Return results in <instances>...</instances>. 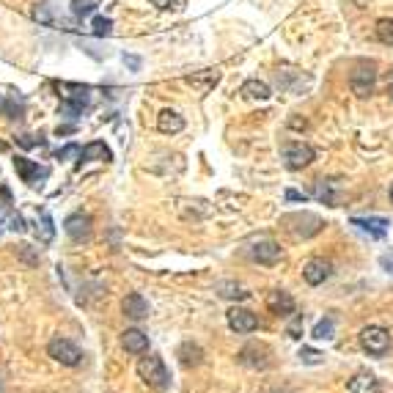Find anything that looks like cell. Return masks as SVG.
I'll return each instance as SVG.
<instances>
[{"label": "cell", "mask_w": 393, "mask_h": 393, "mask_svg": "<svg viewBox=\"0 0 393 393\" xmlns=\"http://www.w3.org/2000/svg\"><path fill=\"white\" fill-rule=\"evenodd\" d=\"M179 360H182V366H198L204 360V350L198 344H193V341H185L179 347Z\"/></svg>", "instance_id": "cell-23"}, {"label": "cell", "mask_w": 393, "mask_h": 393, "mask_svg": "<svg viewBox=\"0 0 393 393\" xmlns=\"http://www.w3.org/2000/svg\"><path fill=\"white\" fill-rule=\"evenodd\" d=\"M237 357H239V363L248 366V369H267L269 363H272V360H269V357H272V350H269L267 344H256V341H253L248 347H242Z\"/></svg>", "instance_id": "cell-8"}, {"label": "cell", "mask_w": 393, "mask_h": 393, "mask_svg": "<svg viewBox=\"0 0 393 393\" xmlns=\"http://www.w3.org/2000/svg\"><path fill=\"white\" fill-rule=\"evenodd\" d=\"M350 85H352V94L366 99L374 94V85H377V66L372 61H360L350 75Z\"/></svg>", "instance_id": "cell-4"}, {"label": "cell", "mask_w": 393, "mask_h": 393, "mask_svg": "<svg viewBox=\"0 0 393 393\" xmlns=\"http://www.w3.org/2000/svg\"><path fill=\"white\" fill-rule=\"evenodd\" d=\"M242 250L248 253V259H253L256 264H264V267H275L281 259H284V250L281 245L267 237V234H259V237H250L248 242L242 245Z\"/></svg>", "instance_id": "cell-1"}, {"label": "cell", "mask_w": 393, "mask_h": 393, "mask_svg": "<svg viewBox=\"0 0 393 393\" xmlns=\"http://www.w3.org/2000/svg\"><path fill=\"white\" fill-rule=\"evenodd\" d=\"M313 195H316L319 201L335 207V201H338V198H335V182H333V179H319L316 187H313Z\"/></svg>", "instance_id": "cell-24"}, {"label": "cell", "mask_w": 393, "mask_h": 393, "mask_svg": "<svg viewBox=\"0 0 393 393\" xmlns=\"http://www.w3.org/2000/svg\"><path fill=\"white\" fill-rule=\"evenodd\" d=\"M122 344H124L126 352H132V355H144L149 350V335L144 330H138V328H132V330H124L122 333Z\"/></svg>", "instance_id": "cell-20"}, {"label": "cell", "mask_w": 393, "mask_h": 393, "mask_svg": "<svg viewBox=\"0 0 393 393\" xmlns=\"http://www.w3.org/2000/svg\"><path fill=\"white\" fill-rule=\"evenodd\" d=\"M352 226L357 228V231H363V234H369L374 239H379V237H385L388 234V220L385 217H352Z\"/></svg>", "instance_id": "cell-16"}, {"label": "cell", "mask_w": 393, "mask_h": 393, "mask_svg": "<svg viewBox=\"0 0 393 393\" xmlns=\"http://www.w3.org/2000/svg\"><path fill=\"white\" fill-rule=\"evenodd\" d=\"M0 201H3V207H9V204H11V193H9L3 185H0Z\"/></svg>", "instance_id": "cell-39"}, {"label": "cell", "mask_w": 393, "mask_h": 393, "mask_svg": "<svg viewBox=\"0 0 393 393\" xmlns=\"http://www.w3.org/2000/svg\"><path fill=\"white\" fill-rule=\"evenodd\" d=\"M122 308L129 319H146L149 316V303H146L144 294H138V291H132V294H126L124 303H122Z\"/></svg>", "instance_id": "cell-18"}, {"label": "cell", "mask_w": 393, "mask_h": 393, "mask_svg": "<svg viewBox=\"0 0 393 393\" xmlns=\"http://www.w3.org/2000/svg\"><path fill=\"white\" fill-rule=\"evenodd\" d=\"M85 107H88V88H77V91H75V94H69L61 104V110L69 116V119H77Z\"/></svg>", "instance_id": "cell-17"}, {"label": "cell", "mask_w": 393, "mask_h": 393, "mask_svg": "<svg viewBox=\"0 0 393 393\" xmlns=\"http://www.w3.org/2000/svg\"><path fill=\"white\" fill-rule=\"evenodd\" d=\"M388 94L393 97V69H391V83H388Z\"/></svg>", "instance_id": "cell-41"}, {"label": "cell", "mask_w": 393, "mask_h": 393, "mask_svg": "<svg viewBox=\"0 0 393 393\" xmlns=\"http://www.w3.org/2000/svg\"><path fill=\"white\" fill-rule=\"evenodd\" d=\"M391 201H393V185H391Z\"/></svg>", "instance_id": "cell-42"}, {"label": "cell", "mask_w": 393, "mask_h": 393, "mask_svg": "<svg viewBox=\"0 0 393 393\" xmlns=\"http://www.w3.org/2000/svg\"><path fill=\"white\" fill-rule=\"evenodd\" d=\"M330 275H333V264L325 262V259H308L303 264V278H306L308 286H322Z\"/></svg>", "instance_id": "cell-11"}, {"label": "cell", "mask_w": 393, "mask_h": 393, "mask_svg": "<svg viewBox=\"0 0 393 393\" xmlns=\"http://www.w3.org/2000/svg\"><path fill=\"white\" fill-rule=\"evenodd\" d=\"M374 31H377V39H379V42L393 47V20H379Z\"/></svg>", "instance_id": "cell-28"}, {"label": "cell", "mask_w": 393, "mask_h": 393, "mask_svg": "<svg viewBox=\"0 0 393 393\" xmlns=\"http://www.w3.org/2000/svg\"><path fill=\"white\" fill-rule=\"evenodd\" d=\"M9 228L17 231V234H22V231H25V220H22L20 215H11V217H9Z\"/></svg>", "instance_id": "cell-36"}, {"label": "cell", "mask_w": 393, "mask_h": 393, "mask_svg": "<svg viewBox=\"0 0 393 393\" xmlns=\"http://www.w3.org/2000/svg\"><path fill=\"white\" fill-rule=\"evenodd\" d=\"M83 157L85 160H104V163H107L113 154H110V149H107L102 141H94V144H88L83 149Z\"/></svg>", "instance_id": "cell-26"}, {"label": "cell", "mask_w": 393, "mask_h": 393, "mask_svg": "<svg viewBox=\"0 0 393 393\" xmlns=\"http://www.w3.org/2000/svg\"><path fill=\"white\" fill-rule=\"evenodd\" d=\"M300 360H303V363H311V366H316V363L325 360V355L316 352V350H311V347H303V350H300Z\"/></svg>", "instance_id": "cell-30"}, {"label": "cell", "mask_w": 393, "mask_h": 393, "mask_svg": "<svg viewBox=\"0 0 393 393\" xmlns=\"http://www.w3.org/2000/svg\"><path fill=\"white\" fill-rule=\"evenodd\" d=\"M176 0H151V6H157V9H171Z\"/></svg>", "instance_id": "cell-40"}, {"label": "cell", "mask_w": 393, "mask_h": 393, "mask_svg": "<svg viewBox=\"0 0 393 393\" xmlns=\"http://www.w3.org/2000/svg\"><path fill=\"white\" fill-rule=\"evenodd\" d=\"M94 9H97L94 0H72V11H75V17H88V14H94Z\"/></svg>", "instance_id": "cell-29"}, {"label": "cell", "mask_w": 393, "mask_h": 393, "mask_svg": "<svg viewBox=\"0 0 393 393\" xmlns=\"http://www.w3.org/2000/svg\"><path fill=\"white\" fill-rule=\"evenodd\" d=\"M316 160V151L311 149L308 144H289L284 146V163L289 171H303V168H308L311 163Z\"/></svg>", "instance_id": "cell-7"}, {"label": "cell", "mask_w": 393, "mask_h": 393, "mask_svg": "<svg viewBox=\"0 0 393 393\" xmlns=\"http://www.w3.org/2000/svg\"><path fill=\"white\" fill-rule=\"evenodd\" d=\"M281 226L297 239H311V237H316L325 228V220L319 215H313V212H291V215L281 217Z\"/></svg>", "instance_id": "cell-2"}, {"label": "cell", "mask_w": 393, "mask_h": 393, "mask_svg": "<svg viewBox=\"0 0 393 393\" xmlns=\"http://www.w3.org/2000/svg\"><path fill=\"white\" fill-rule=\"evenodd\" d=\"M267 308L272 311L275 316H291V313L297 311V303H294V297H291L289 291L272 289L267 294Z\"/></svg>", "instance_id": "cell-14"}, {"label": "cell", "mask_w": 393, "mask_h": 393, "mask_svg": "<svg viewBox=\"0 0 393 393\" xmlns=\"http://www.w3.org/2000/svg\"><path fill=\"white\" fill-rule=\"evenodd\" d=\"M185 83L190 85L195 94H209L215 85L220 83V72H217V69H201V72L187 75Z\"/></svg>", "instance_id": "cell-12"}, {"label": "cell", "mask_w": 393, "mask_h": 393, "mask_svg": "<svg viewBox=\"0 0 393 393\" xmlns=\"http://www.w3.org/2000/svg\"><path fill=\"white\" fill-rule=\"evenodd\" d=\"M58 160H69V157H83V149L80 146H63V149H58V154H55Z\"/></svg>", "instance_id": "cell-32"}, {"label": "cell", "mask_w": 393, "mask_h": 393, "mask_svg": "<svg viewBox=\"0 0 393 393\" xmlns=\"http://www.w3.org/2000/svg\"><path fill=\"white\" fill-rule=\"evenodd\" d=\"M226 322H228V328H231L234 333H239V335L259 330V316L248 308H237V306H234V308H228Z\"/></svg>", "instance_id": "cell-9"}, {"label": "cell", "mask_w": 393, "mask_h": 393, "mask_svg": "<svg viewBox=\"0 0 393 393\" xmlns=\"http://www.w3.org/2000/svg\"><path fill=\"white\" fill-rule=\"evenodd\" d=\"M138 377L154 391H166L171 385V374H168L163 357H157V355H149V357L138 360Z\"/></svg>", "instance_id": "cell-3"}, {"label": "cell", "mask_w": 393, "mask_h": 393, "mask_svg": "<svg viewBox=\"0 0 393 393\" xmlns=\"http://www.w3.org/2000/svg\"><path fill=\"white\" fill-rule=\"evenodd\" d=\"M14 168H17V173L22 176V182L25 185H39V179H47L50 176V171L42 168L39 163H33V160H28V157H14Z\"/></svg>", "instance_id": "cell-13"}, {"label": "cell", "mask_w": 393, "mask_h": 393, "mask_svg": "<svg viewBox=\"0 0 393 393\" xmlns=\"http://www.w3.org/2000/svg\"><path fill=\"white\" fill-rule=\"evenodd\" d=\"M77 47L83 50L88 58H94V61H107V58H110V47L102 42H94V39H77Z\"/></svg>", "instance_id": "cell-22"}, {"label": "cell", "mask_w": 393, "mask_h": 393, "mask_svg": "<svg viewBox=\"0 0 393 393\" xmlns=\"http://www.w3.org/2000/svg\"><path fill=\"white\" fill-rule=\"evenodd\" d=\"M286 201H306V195L297 190H286Z\"/></svg>", "instance_id": "cell-38"}, {"label": "cell", "mask_w": 393, "mask_h": 393, "mask_svg": "<svg viewBox=\"0 0 393 393\" xmlns=\"http://www.w3.org/2000/svg\"><path fill=\"white\" fill-rule=\"evenodd\" d=\"M47 355H50L53 360H58L61 366H69V369H75V366L83 363V352L77 350L69 338H53V341L47 344Z\"/></svg>", "instance_id": "cell-6"}, {"label": "cell", "mask_w": 393, "mask_h": 393, "mask_svg": "<svg viewBox=\"0 0 393 393\" xmlns=\"http://www.w3.org/2000/svg\"><path fill=\"white\" fill-rule=\"evenodd\" d=\"M42 242H53V234H55V231H53V220H50V215H47V212H42Z\"/></svg>", "instance_id": "cell-34"}, {"label": "cell", "mask_w": 393, "mask_h": 393, "mask_svg": "<svg viewBox=\"0 0 393 393\" xmlns=\"http://www.w3.org/2000/svg\"><path fill=\"white\" fill-rule=\"evenodd\" d=\"M347 391L350 393H382V385H379V379H377L372 372H357L355 377H350Z\"/></svg>", "instance_id": "cell-15"}, {"label": "cell", "mask_w": 393, "mask_h": 393, "mask_svg": "<svg viewBox=\"0 0 393 393\" xmlns=\"http://www.w3.org/2000/svg\"><path fill=\"white\" fill-rule=\"evenodd\" d=\"M91 28H94V33H97V36H107V33L113 31V22L107 20V17H94Z\"/></svg>", "instance_id": "cell-31"}, {"label": "cell", "mask_w": 393, "mask_h": 393, "mask_svg": "<svg viewBox=\"0 0 393 393\" xmlns=\"http://www.w3.org/2000/svg\"><path fill=\"white\" fill-rule=\"evenodd\" d=\"M141 58H138V55H124V66L126 69H132V72H138V69H141Z\"/></svg>", "instance_id": "cell-37"}, {"label": "cell", "mask_w": 393, "mask_h": 393, "mask_svg": "<svg viewBox=\"0 0 393 393\" xmlns=\"http://www.w3.org/2000/svg\"><path fill=\"white\" fill-rule=\"evenodd\" d=\"M33 17L39 22H53V11H50V3H39L36 9H33Z\"/></svg>", "instance_id": "cell-33"}, {"label": "cell", "mask_w": 393, "mask_h": 393, "mask_svg": "<svg viewBox=\"0 0 393 393\" xmlns=\"http://www.w3.org/2000/svg\"><path fill=\"white\" fill-rule=\"evenodd\" d=\"M289 338H303V319H300V316H297V319H294V322H291L289 325Z\"/></svg>", "instance_id": "cell-35"}, {"label": "cell", "mask_w": 393, "mask_h": 393, "mask_svg": "<svg viewBox=\"0 0 393 393\" xmlns=\"http://www.w3.org/2000/svg\"><path fill=\"white\" fill-rule=\"evenodd\" d=\"M239 94L245 99H259V102H267L269 97H272V91H269V85L264 80H245L242 88H239Z\"/></svg>", "instance_id": "cell-21"}, {"label": "cell", "mask_w": 393, "mask_h": 393, "mask_svg": "<svg viewBox=\"0 0 393 393\" xmlns=\"http://www.w3.org/2000/svg\"><path fill=\"white\" fill-rule=\"evenodd\" d=\"M157 129H160L163 135H176V132L185 129V119H182L176 110H160V116H157Z\"/></svg>", "instance_id": "cell-19"}, {"label": "cell", "mask_w": 393, "mask_h": 393, "mask_svg": "<svg viewBox=\"0 0 393 393\" xmlns=\"http://www.w3.org/2000/svg\"><path fill=\"white\" fill-rule=\"evenodd\" d=\"M63 231H66L75 242H88L91 234H94V226H91V217H88V215L77 212V215H69V217L63 220Z\"/></svg>", "instance_id": "cell-10"}, {"label": "cell", "mask_w": 393, "mask_h": 393, "mask_svg": "<svg viewBox=\"0 0 393 393\" xmlns=\"http://www.w3.org/2000/svg\"><path fill=\"white\" fill-rule=\"evenodd\" d=\"M316 341H333L335 338V322L333 319H322V322H316V328L311 333Z\"/></svg>", "instance_id": "cell-27"}, {"label": "cell", "mask_w": 393, "mask_h": 393, "mask_svg": "<svg viewBox=\"0 0 393 393\" xmlns=\"http://www.w3.org/2000/svg\"><path fill=\"white\" fill-rule=\"evenodd\" d=\"M360 347L374 355V357H382L385 352L391 350V333L379 325H369L360 330Z\"/></svg>", "instance_id": "cell-5"}, {"label": "cell", "mask_w": 393, "mask_h": 393, "mask_svg": "<svg viewBox=\"0 0 393 393\" xmlns=\"http://www.w3.org/2000/svg\"><path fill=\"white\" fill-rule=\"evenodd\" d=\"M217 294L226 297V300H248L250 297V291H245L239 284H234V281H220L217 284Z\"/></svg>", "instance_id": "cell-25"}]
</instances>
